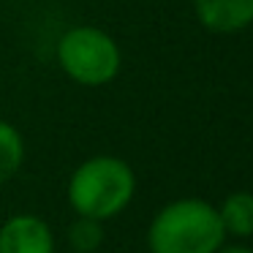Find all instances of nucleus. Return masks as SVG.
<instances>
[{"instance_id":"obj_9","label":"nucleus","mask_w":253,"mask_h":253,"mask_svg":"<svg viewBox=\"0 0 253 253\" xmlns=\"http://www.w3.org/2000/svg\"><path fill=\"white\" fill-rule=\"evenodd\" d=\"M218 253H253V248H248V245H242V242H234V245H220L218 248Z\"/></svg>"},{"instance_id":"obj_2","label":"nucleus","mask_w":253,"mask_h":253,"mask_svg":"<svg viewBox=\"0 0 253 253\" xmlns=\"http://www.w3.org/2000/svg\"><path fill=\"white\" fill-rule=\"evenodd\" d=\"M136 196V171L117 155H93L74 169L68 180V204L77 215L93 220L117 218Z\"/></svg>"},{"instance_id":"obj_7","label":"nucleus","mask_w":253,"mask_h":253,"mask_svg":"<svg viewBox=\"0 0 253 253\" xmlns=\"http://www.w3.org/2000/svg\"><path fill=\"white\" fill-rule=\"evenodd\" d=\"M25 164V139L11 123L0 120V185H6Z\"/></svg>"},{"instance_id":"obj_4","label":"nucleus","mask_w":253,"mask_h":253,"mask_svg":"<svg viewBox=\"0 0 253 253\" xmlns=\"http://www.w3.org/2000/svg\"><path fill=\"white\" fill-rule=\"evenodd\" d=\"M0 253H55V231L41 215H11L0 226Z\"/></svg>"},{"instance_id":"obj_5","label":"nucleus","mask_w":253,"mask_h":253,"mask_svg":"<svg viewBox=\"0 0 253 253\" xmlns=\"http://www.w3.org/2000/svg\"><path fill=\"white\" fill-rule=\"evenodd\" d=\"M196 19L210 33H240L253 25V0H193Z\"/></svg>"},{"instance_id":"obj_8","label":"nucleus","mask_w":253,"mask_h":253,"mask_svg":"<svg viewBox=\"0 0 253 253\" xmlns=\"http://www.w3.org/2000/svg\"><path fill=\"white\" fill-rule=\"evenodd\" d=\"M104 237H106L104 223L93 218H82V215H77V220L66 231L68 248L74 253H98L101 245H104Z\"/></svg>"},{"instance_id":"obj_6","label":"nucleus","mask_w":253,"mask_h":253,"mask_svg":"<svg viewBox=\"0 0 253 253\" xmlns=\"http://www.w3.org/2000/svg\"><path fill=\"white\" fill-rule=\"evenodd\" d=\"M218 218L226 237L248 240L253 237V191H234L218 204Z\"/></svg>"},{"instance_id":"obj_3","label":"nucleus","mask_w":253,"mask_h":253,"mask_svg":"<svg viewBox=\"0 0 253 253\" xmlns=\"http://www.w3.org/2000/svg\"><path fill=\"white\" fill-rule=\"evenodd\" d=\"M57 63L63 74L82 87H104L120 74L123 55L106 30L79 25L57 41Z\"/></svg>"},{"instance_id":"obj_1","label":"nucleus","mask_w":253,"mask_h":253,"mask_svg":"<svg viewBox=\"0 0 253 253\" xmlns=\"http://www.w3.org/2000/svg\"><path fill=\"white\" fill-rule=\"evenodd\" d=\"M223 242L218 207L196 196L164 204L147 226L150 253H218Z\"/></svg>"}]
</instances>
